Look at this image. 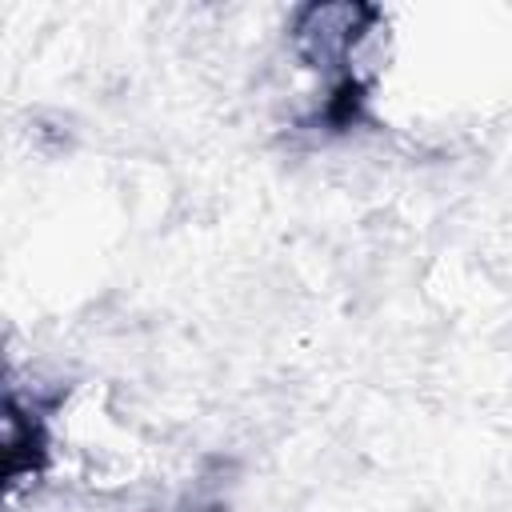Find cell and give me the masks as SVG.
Returning <instances> with one entry per match:
<instances>
[{
    "label": "cell",
    "instance_id": "6da1fadb",
    "mask_svg": "<svg viewBox=\"0 0 512 512\" xmlns=\"http://www.w3.org/2000/svg\"><path fill=\"white\" fill-rule=\"evenodd\" d=\"M356 112H360V84H356V80H344V84L336 88L332 104H328V120H332V124H352Z\"/></svg>",
    "mask_w": 512,
    "mask_h": 512
}]
</instances>
